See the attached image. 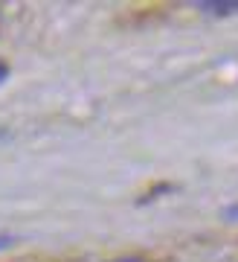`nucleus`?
<instances>
[{"label": "nucleus", "instance_id": "nucleus-1", "mask_svg": "<svg viewBox=\"0 0 238 262\" xmlns=\"http://www.w3.org/2000/svg\"><path fill=\"white\" fill-rule=\"evenodd\" d=\"M201 12H209V15H218V18H229L238 12V0H224V3H212V0H203L198 3Z\"/></svg>", "mask_w": 238, "mask_h": 262}, {"label": "nucleus", "instance_id": "nucleus-2", "mask_svg": "<svg viewBox=\"0 0 238 262\" xmlns=\"http://www.w3.org/2000/svg\"><path fill=\"white\" fill-rule=\"evenodd\" d=\"M224 215H227V219H238V204L227 207V210H224Z\"/></svg>", "mask_w": 238, "mask_h": 262}, {"label": "nucleus", "instance_id": "nucleus-3", "mask_svg": "<svg viewBox=\"0 0 238 262\" xmlns=\"http://www.w3.org/2000/svg\"><path fill=\"white\" fill-rule=\"evenodd\" d=\"M12 242H15V239H12V236H0V251H3V248H9Z\"/></svg>", "mask_w": 238, "mask_h": 262}, {"label": "nucleus", "instance_id": "nucleus-4", "mask_svg": "<svg viewBox=\"0 0 238 262\" xmlns=\"http://www.w3.org/2000/svg\"><path fill=\"white\" fill-rule=\"evenodd\" d=\"M3 76H6V67H3V64H0V79H3Z\"/></svg>", "mask_w": 238, "mask_h": 262}, {"label": "nucleus", "instance_id": "nucleus-5", "mask_svg": "<svg viewBox=\"0 0 238 262\" xmlns=\"http://www.w3.org/2000/svg\"><path fill=\"white\" fill-rule=\"evenodd\" d=\"M122 262H139V259H122Z\"/></svg>", "mask_w": 238, "mask_h": 262}]
</instances>
